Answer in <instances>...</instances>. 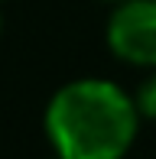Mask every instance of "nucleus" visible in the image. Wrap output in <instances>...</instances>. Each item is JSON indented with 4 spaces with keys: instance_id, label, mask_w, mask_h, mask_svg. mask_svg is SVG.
<instances>
[{
    "instance_id": "obj_1",
    "label": "nucleus",
    "mask_w": 156,
    "mask_h": 159,
    "mask_svg": "<svg viewBox=\"0 0 156 159\" xmlns=\"http://www.w3.org/2000/svg\"><path fill=\"white\" fill-rule=\"evenodd\" d=\"M42 130L62 159H124L140 130L133 94L108 78H75L46 104Z\"/></svg>"
},
{
    "instance_id": "obj_2",
    "label": "nucleus",
    "mask_w": 156,
    "mask_h": 159,
    "mask_svg": "<svg viewBox=\"0 0 156 159\" xmlns=\"http://www.w3.org/2000/svg\"><path fill=\"white\" fill-rule=\"evenodd\" d=\"M104 39L120 62L156 68V0H117Z\"/></svg>"
},
{
    "instance_id": "obj_3",
    "label": "nucleus",
    "mask_w": 156,
    "mask_h": 159,
    "mask_svg": "<svg viewBox=\"0 0 156 159\" xmlns=\"http://www.w3.org/2000/svg\"><path fill=\"white\" fill-rule=\"evenodd\" d=\"M133 104H137L140 117L146 120H156V68H150V75L140 81L137 94H133Z\"/></svg>"
},
{
    "instance_id": "obj_4",
    "label": "nucleus",
    "mask_w": 156,
    "mask_h": 159,
    "mask_svg": "<svg viewBox=\"0 0 156 159\" xmlns=\"http://www.w3.org/2000/svg\"><path fill=\"white\" fill-rule=\"evenodd\" d=\"M0 33H3V13H0Z\"/></svg>"
},
{
    "instance_id": "obj_5",
    "label": "nucleus",
    "mask_w": 156,
    "mask_h": 159,
    "mask_svg": "<svg viewBox=\"0 0 156 159\" xmlns=\"http://www.w3.org/2000/svg\"><path fill=\"white\" fill-rule=\"evenodd\" d=\"M108 3H117V0H108Z\"/></svg>"
},
{
    "instance_id": "obj_6",
    "label": "nucleus",
    "mask_w": 156,
    "mask_h": 159,
    "mask_svg": "<svg viewBox=\"0 0 156 159\" xmlns=\"http://www.w3.org/2000/svg\"><path fill=\"white\" fill-rule=\"evenodd\" d=\"M52 159H62V156H52Z\"/></svg>"
}]
</instances>
